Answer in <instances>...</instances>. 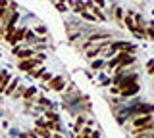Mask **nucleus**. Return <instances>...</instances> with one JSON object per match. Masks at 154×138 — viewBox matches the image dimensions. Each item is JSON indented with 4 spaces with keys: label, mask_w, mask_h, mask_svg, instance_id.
Segmentation results:
<instances>
[{
    "label": "nucleus",
    "mask_w": 154,
    "mask_h": 138,
    "mask_svg": "<svg viewBox=\"0 0 154 138\" xmlns=\"http://www.w3.org/2000/svg\"><path fill=\"white\" fill-rule=\"evenodd\" d=\"M25 27H17L14 33H10V35L4 37V40H8V44H12V46H17V42H21L23 39H25Z\"/></svg>",
    "instance_id": "obj_1"
},
{
    "label": "nucleus",
    "mask_w": 154,
    "mask_h": 138,
    "mask_svg": "<svg viewBox=\"0 0 154 138\" xmlns=\"http://www.w3.org/2000/svg\"><path fill=\"white\" fill-rule=\"evenodd\" d=\"M133 123H135V127H137L139 131H150L152 125H154L150 115H139V117H135Z\"/></svg>",
    "instance_id": "obj_2"
},
{
    "label": "nucleus",
    "mask_w": 154,
    "mask_h": 138,
    "mask_svg": "<svg viewBox=\"0 0 154 138\" xmlns=\"http://www.w3.org/2000/svg\"><path fill=\"white\" fill-rule=\"evenodd\" d=\"M35 67H41V63H38L37 60H33V58H29V60H19V63H17V69L25 71V73H31Z\"/></svg>",
    "instance_id": "obj_3"
},
{
    "label": "nucleus",
    "mask_w": 154,
    "mask_h": 138,
    "mask_svg": "<svg viewBox=\"0 0 154 138\" xmlns=\"http://www.w3.org/2000/svg\"><path fill=\"white\" fill-rule=\"evenodd\" d=\"M48 88H52V90H58V92H62V90L66 88V79H64V77H60V75L52 77L50 81H48Z\"/></svg>",
    "instance_id": "obj_4"
},
{
    "label": "nucleus",
    "mask_w": 154,
    "mask_h": 138,
    "mask_svg": "<svg viewBox=\"0 0 154 138\" xmlns=\"http://www.w3.org/2000/svg\"><path fill=\"white\" fill-rule=\"evenodd\" d=\"M139 83H135V84H129V87H123L122 90H119V94H122V98H127V96H133V94H137L139 92Z\"/></svg>",
    "instance_id": "obj_5"
},
{
    "label": "nucleus",
    "mask_w": 154,
    "mask_h": 138,
    "mask_svg": "<svg viewBox=\"0 0 154 138\" xmlns=\"http://www.w3.org/2000/svg\"><path fill=\"white\" fill-rule=\"evenodd\" d=\"M10 81H12V75H10L8 71H0V92L6 90V87L10 84Z\"/></svg>",
    "instance_id": "obj_6"
},
{
    "label": "nucleus",
    "mask_w": 154,
    "mask_h": 138,
    "mask_svg": "<svg viewBox=\"0 0 154 138\" xmlns=\"http://www.w3.org/2000/svg\"><path fill=\"white\" fill-rule=\"evenodd\" d=\"M23 40H25V44L29 46V48H31L33 44H37L38 37L35 35V31H33V29H27V31H25V39H23Z\"/></svg>",
    "instance_id": "obj_7"
},
{
    "label": "nucleus",
    "mask_w": 154,
    "mask_h": 138,
    "mask_svg": "<svg viewBox=\"0 0 154 138\" xmlns=\"http://www.w3.org/2000/svg\"><path fill=\"white\" fill-rule=\"evenodd\" d=\"M16 56H17V60H29V58H33L35 56V50L33 48H19L17 52H16Z\"/></svg>",
    "instance_id": "obj_8"
},
{
    "label": "nucleus",
    "mask_w": 154,
    "mask_h": 138,
    "mask_svg": "<svg viewBox=\"0 0 154 138\" xmlns=\"http://www.w3.org/2000/svg\"><path fill=\"white\" fill-rule=\"evenodd\" d=\"M19 87V79H12L10 81V84L6 87V90H4V94H8V96H12L14 92H16V88Z\"/></svg>",
    "instance_id": "obj_9"
},
{
    "label": "nucleus",
    "mask_w": 154,
    "mask_h": 138,
    "mask_svg": "<svg viewBox=\"0 0 154 138\" xmlns=\"http://www.w3.org/2000/svg\"><path fill=\"white\" fill-rule=\"evenodd\" d=\"M35 132H37V136H42V138H50V131L45 127H35Z\"/></svg>",
    "instance_id": "obj_10"
},
{
    "label": "nucleus",
    "mask_w": 154,
    "mask_h": 138,
    "mask_svg": "<svg viewBox=\"0 0 154 138\" xmlns=\"http://www.w3.org/2000/svg\"><path fill=\"white\" fill-rule=\"evenodd\" d=\"M23 94H25V84H19L17 90L12 94V98H14V100H19V98H23Z\"/></svg>",
    "instance_id": "obj_11"
},
{
    "label": "nucleus",
    "mask_w": 154,
    "mask_h": 138,
    "mask_svg": "<svg viewBox=\"0 0 154 138\" xmlns=\"http://www.w3.org/2000/svg\"><path fill=\"white\" fill-rule=\"evenodd\" d=\"M37 94V88L35 87H29L25 88V94H23V100H33V96Z\"/></svg>",
    "instance_id": "obj_12"
},
{
    "label": "nucleus",
    "mask_w": 154,
    "mask_h": 138,
    "mask_svg": "<svg viewBox=\"0 0 154 138\" xmlns=\"http://www.w3.org/2000/svg\"><path fill=\"white\" fill-rule=\"evenodd\" d=\"M42 73H45V69L42 67H35L31 71V73H29V77H33V79H41L42 77Z\"/></svg>",
    "instance_id": "obj_13"
},
{
    "label": "nucleus",
    "mask_w": 154,
    "mask_h": 138,
    "mask_svg": "<svg viewBox=\"0 0 154 138\" xmlns=\"http://www.w3.org/2000/svg\"><path fill=\"white\" fill-rule=\"evenodd\" d=\"M91 134H93V131L87 127V128H81V132L77 134V138H91Z\"/></svg>",
    "instance_id": "obj_14"
},
{
    "label": "nucleus",
    "mask_w": 154,
    "mask_h": 138,
    "mask_svg": "<svg viewBox=\"0 0 154 138\" xmlns=\"http://www.w3.org/2000/svg\"><path fill=\"white\" fill-rule=\"evenodd\" d=\"M45 117H46V121H60L58 113H54V111H45Z\"/></svg>",
    "instance_id": "obj_15"
},
{
    "label": "nucleus",
    "mask_w": 154,
    "mask_h": 138,
    "mask_svg": "<svg viewBox=\"0 0 154 138\" xmlns=\"http://www.w3.org/2000/svg\"><path fill=\"white\" fill-rule=\"evenodd\" d=\"M71 8H73L75 12H85V4L83 2H77V0H75V2H71Z\"/></svg>",
    "instance_id": "obj_16"
},
{
    "label": "nucleus",
    "mask_w": 154,
    "mask_h": 138,
    "mask_svg": "<svg viewBox=\"0 0 154 138\" xmlns=\"http://www.w3.org/2000/svg\"><path fill=\"white\" fill-rule=\"evenodd\" d=\"M81 16H83V19H87V21H93V23L96 21V17H94L91 12H87V10H85V12H81Z\"/></svg>",
    "instance_id": "obj_17"
},
{
    "label": "nucleus",
    "mask_w": 154,
    "mask_h": 138,
    "mask_svg": "<svg viewBox=\"0 0 154 138\" xmlns=\"http://www.w3.org/2000/svg\"><path fill=\"white\" fill-rule=\"evenodd\" d=\"M35 35L45 37V35H46V27H45V25H37V27H35Z\"/></svg>",
    "instance_id": "obj_18"
},
{
    "label": "nucleus",
    "mask_w": 154,
    "mask_h": 138,
    "mask_svg": "<svg viewBox=\"0 0 154 138\" xmlns=\"http://www.w3.org/2000/svg\"><path fill=\"white\" fill-rule=\"evenodd\" d=\"M146 71H148L150 75H154V60H150V61L146 63Z\"/></svg>",
    "instance_id": "obj_19"
},
{
    "label": "nucleus",
    "mask_w": 154,
    "mask_h": 138,
    "mask_svg": "<svg viewBox=\"0 0 154 138\" xmlns=\"http://www.w3.org/2000/svg\"><path fill=\"white\" fill-rule=\"evenodd\" d=\"M56 10H58V12H66V10H67V6H66L64 2H58V4H56Z\"/></svg>",
    "instance_id": "obj_20"
},
{
    "label": "nucleus",
    "mask_w": 154,
    "mask_h": 138,
    "mask_svg": "<svg viewBox=\"0 0 154 138\" xmlns=\"http://www.w3.org/2000/svg\"><path fill=\"white\" fill-rule=\"evenodd\" d=\"M41 79H42V83H46V84H48V81L52 79V75H50V73H42V77H41Z\"/></svg>",
    "instance_id": "obj_21"
},
{
    "label": "nucleus",
    "mask_w": 154,
    "mask_h": 138,
    "mask_svg": "<svg viewBox=\"0 0 154 138\" xmlns=\"http://www.w3.org/2000/svg\"><path fill=\"white\" fill-rule=\"evenodd\" d=\"M4 37H6V31H4V23L0 21V40H4Z\"/></svg>",
    "instance_id": "obj_22"
},
{
    "label": "nucleus",
    "mask_w": 154,
    "mask_h": 138,
    "mask_svg": "<svg viewBox=\"0 0 154 138\" xmlns=\"http://www.w3.org/2000/svg\"><path fill=\"white\" fill-rule=\"evenodd\" d=\"M102 65H104V61H102V60H96V61H93V67H94V69L102 67Z\"/></svg>",
    "instance_id": "obj_23"
},
{
    "label": "nucleus",
    "mask_w": 154,
    "mask_h": 138,
    "mask_svg": "<svg viewBox=\"0 0 154 138\" xmlns=\"http://www.w3.org/2000/svg\"><path fill=\"white\" fill-rule=\"evenodd\" d=\"M110 83H112L110 79H102V87H110Z\"/></svg>",
    "instance_id": "obj_24"
},
{
    "label": "nucleus",
    "mask_w": 154,
    "mask_h": 138,
    "mask_svg": "<svg viewBox=\"0 0 154 138\" xmlns=\"http://www.w3.org/2000/svg\"><path fill=\"white\" fill-rule=\"evenodd\" d=\"M96 4H98L100 8H104V4H106V2H104V0H96Z\"/></svg>",
    "instance_id": "obj_25"
},
{
    "label": "nucleus",
    "mask_w": 154,
    "mask_h": 138,
    "mask_svg": "<svg viewBox=\"0 0 154 138\" xmlns=\"http://www.w3.org/2000/svg\"><path fill=\"white\" fill-rule=\"evenodd\" d=\"M54 138H62V136H60V134H56V136H54Z\"/></svg>",
    "instance_id": "obj_26"
}]
</instances>
